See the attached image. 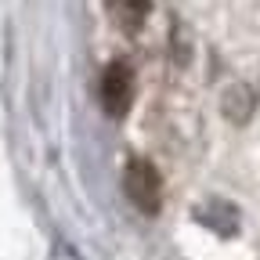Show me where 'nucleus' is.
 <instances>
[{
	"label": "nucleus",
	"mask_w": 260,
	"mask_h": 260,
	"mask_svg": "<svg viewBox=\"0 0 260 260\" xmlns=\"http://www.w3.org/2000/svg\"><path fill=\"white\" fill-rule=\"evenodd\" d=\"M123 184H126V195L134 199V206H138L141 213H155V210H159V203H162V181H159V174H155L152 162L130 159Z\"/></svg>",
	"instance_id": "1"
},
{
	"label": "nucleus",
	"mask_w": 260,
	"mask_h": 260,
	"mask_svg": "<svg viewBox=\"0 0 260 260\" xmlns=\"http://www.w3.org/2000/svg\"><path fill=\"white\" fill-rule=\"evenodd\" d=\"M195 217H199L206 228L220 232V235H232L235 228H239V213H235V206H228V203H206Z\"/></svg>",
	"instance_id": "4"
},
{
	"label": "nucleus",
	"mask_w": 260,
	"mask_h": 260,
	"mask_svg": "<svg viewBox=\"0 0 260 260\" xmlns=\"http://www.w3.org/2000/svg\"><path fill=\"white\" fill-rule=\"evenodd\" d=\"M102 105L109 116H126L130 109V98H134V76H130V65L126 61H112L109 69L102 73Z\"/></svg>",
	"instance_id": "2"
},
{
	"label": "nucleus",
	"mask_w": 260,
	"mask_h": 260,
	"mask_svg": "<svg viewBox=\"0 0 260 260\" xmlns=\"http://www.w3.org/2000/svg\"><path fill=\"white\" fill-rule=\"evenodd\" d=\"M112 15L119 18V25L138 29L148 18V0H112Z\"/></svg>",
	"instance_id": "5"
},
{
	"label": "nucleus",
	"mask_w": 260,
	"mask_h": 260,
	"mask_svg": "<svg viewBox=\"0 0 260 260\" xmlns=\"http://www.w3.org/2000/svg\"><path fill=\"white\" fill-rule=\"evenodd\" d=\"M256 109V94L246 87V83H232L224 94H220V112L232 119V123H246Z\"/></svg>",
	"instance_id": "3"
}]
</instances>
